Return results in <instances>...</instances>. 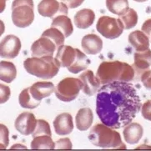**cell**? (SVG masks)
Returning <instances> with one entry per match:
<instances>
[{"instance_id":"6da1fadb","label":"cell","mask_w":151,"mask_h":151,"mask_svg":"<svg viewBox=\"0 0 151 151\" xmlns=\"http://www.w3.org/2000/svg\"><path fill=\"white\" fill-rule=\"evenodd\" d=\"M141 101L133 84L114 81L98 91L96 113L100 121L114 129L130 124L141 110Z\"/></svg>"},{"instance_id":"7a4b0ae2","label":"cell","mask_w":151,"mask_h":151,"mask_svg":"<svg viewBox=\"0 0 151 151\" xmlns=\"http://www.w3.org/2000/svg\"><path fill=\"white\" fill-rule=\"evenodd\" d=\"M101 84L114 81L131 82L135 78V70L129 63L120 61H104L99 64L96 73Z\"/></svg>"},{"instance_id":"3957f363","label":"cell","mask_w":151,"mask_h":151,"mask_svg":"<svg viewBox=\"0 0 151 151\" xmlns=\"http://www.w3.org/2000/svg\"><path fill=\"white\" fill-rule=\"evenodd\" d=\"M88 138L93 145L102 149H126V146L122 142L119 133L103 123L97 124L93 127L88 134Z\"/></svg>"},{"instance_id":"277c9868","label":"cell","mask_w":151,"mask_h":151,"mask_svg":"<svg viewBox=\"0 0 151 151\" xmlns=\"http://www.w3.org/2000/svg\"><path fill=\"white\" fill-rule=\"evenodd\" d=\"M24 67L26 72L44 79L54 78L60 68L53 56L28 58L24 62Z\"/></svg>"},{"instance_id":"5b68a950","label":"cell","mask_w":151,"mask_h":151,"mask_svg":"<svg viewBox=\"0 0 151 151\" xmlns=\"http://www.w3.org/2000/svg\"><path fill=\"white\" fill-rule=\"evenodd\" d=\"M34 19L33 0H14L12 4V21L16 27L27 28L31 25Z\"/></svg>"},{"instance_id":"8992f818","label":"cell","mask_w":151,"mask_h":151,"mask_svg":"<svg viewBox=\"0 0 151 151\" xmlns=\"http://www.w3.org/2000/svg\"><path fill=\"white\" fill-rule=\"evenodd\" d=\"M83 88V82L77 78H65L55 88V95L63 102H71L78 97Z\"/></svg>"},{"instance_id":"52a82bcc","label":"cell","mask_w":151,"mask_h":151,"mask_svg":"<svg viewBox=\"0 0 151 151\" xmlns=\"http://www.w3.org/2000/svg\"><path fill=\"white\" fill-rule=\"evenodd\" d=\"M96 29L104 38L115 39L123 34L124 28L119 19L102 16L98 20Z\"/></svg>"},{"instance_id":"ba28073f","label":"cell","mask_w":151,"mask_h":151,"mask_svg":"<svg viewBox=\"0 0 151 151\" xmlns=\"http://www.w3.org/2000/svg\"><path fill=\"white\" fill-rule=\"evenodd\" d=\"M38 12L43 17L54 19L60 14H68V7L57 0H42L38 4Z\"/></svg>"},{"instance_id":"9c48e42d","label":"cell","mask_w":151,"mask_h":151,"mask_svg":"<svg viewBox=\"0 0 151 151\" xmlns=\"http://www.w3.org/2000/svg\"><path fill=\"white\" fill-rule=\"evenodd\" d=\"M21 41L20 39L13 34H9L4 37L1 41L0 45V55L4 59H14L20 52Z\"/></svg>"},{"instance_id":"30bf717a","label":"cell","mask_w":151,"mask_h":151,"mask_svg":"<svg viewBox=\"0 0 151 151\" xmlns=\"http://www.w3.org/2000/svg\"><path fill=\"white\" fill-rule=\"evenodd\" d=\"M58 49L56 44L48 37L41 36L31 46V54L33 57L53 56L54 52Z\"/></svg>"},{"instance_id":"8fae6325","label":"cell","mask_w":151,"mask_h":151,"mask_svg":"<svg viewBox=\"0 0 151 151\" xmlns=\"http://www.w3.org/2000/svg\"><path fill=\"white\" fill-rule=\"evenodd\" d=\"M37 121L38 120L33 113H22L15 120V129L23 135H29L34 133L37 125Z\"/></svg>"},{"instance_id":"7c38bea8","label":"cell","mask_w":151,"mask_h":151,"mask_svg":"<svg viewBox=\"0 0 151 151\" xmlns=\"http://www.w3.org/2000/svg\"><path fill=\"white\" fill-rule=\"evenodd\" d=\"M134 63L133 67L135 70V78L140 79L141 75L151 66V50L148 49L145 51H137L134 54Z\"/></svg>"},{"instance_id":"4fadbf2b","label":"cell","mask_w":151,"mask_h":151,"mask_svg":"<svg viewBox=\"0 0 151 151\" xmlns=\"http://www.w3.org/2000/svg\"><path fill=\"white\" fill-rule=\"evenodd\" d=\"M77 56V49L68 45H62L57 49L55 60L60 67L68 68L71 66Z\"/></svg>"},{"instance_id":"5bb4252c","label":"cell","mask_w":151,"mask_h":151,"mask_svg":"<svg viewBox=\"0 0 151 151\" xmlns=\"http://www.w3.org/2000/svg\"><path fill=\"white\" fill-rule=\"evenodd\" d=\"M54 128L55 133L58 135L69 134L73 129V118L68 113H63L55 118L54 121Z\"/></svg>"},{"instance_id":"9a60e30c","label":"cell","mask_w":151,"mask_h":151,"mask_svg":"<svg viewBox=\"0 0 151 151\" xmlns=\"http://www.w3.org/2000/svg\"><path fill=\"white\" fill-rule=\"evenodd\" d=\"M79 79L83 82V92L88 96H93L101 84L99 79L95 76L92 70H86L82 74H80Z\"/></svg>"},{"instance_id":"2e32d148","label":"cell","mask_w":151,"mask_h":151,"mask_svg":"<svg viewBox=\"0 0 151 151\" xmlns=\"http://www.w3.org/2000/svg\"><path fill=\"white\" fill-rule=\"evenodd\" d=\"M29 88L31 95L38 102H41L43 99L49 97L55 91L54 83L47 81L37 82Z\"/></svg>"},{"instance_id":"e0dca14e","label":"cell","mask_w":151,"mask_h":151,"mask_svg":"<svg viewBox=\"0 0 151 151\" xmlns=\"http://www.w3.org/2000/svg\"><path fill=\"white\" fill-rule=\"evenodd\" d=\"M81 46L87 54L95 55L101 52L103 49V41L96 34H89L85 35L82 39Z\"/></svg>"},{"instance_id":"ac0fdd59","label":"cell","mask_w":151,"mask_h":151,"mask_svg":"<svg viewBox=\"0 0 151 151\" xmlns=\"http://www.w3.org/2000/svg\"><path fill=\"white\" fill-rule=\"evenodd\" d=\"M144 134L143 127L138 123H130L124 127L123 131L124 138L126 143L129 145L138 144L142 139Z\"/></svg>"},{"instance_id":"d6986e66","label":"cell","mask_w":151,"mask_h":151,"mask_svg":"<svg viewBox=\"0 0 151 151\" xmlns=\"http://www.w3.org/2000/svg\"><path fill=\"white\" fill-rule=\"evenodd\" d=\"M95 19V14L92 9H83L78 11L74 15L73 22L74 25L81 29H85L89 28L93 24Z\"/></svg>"},{"instance_id":"ffe728a7","label":"cell","mask_w":151,"mask_h":151,"mask_svg":"<svg viewBox=\"0 0 151 151\" xmlns=\"http://www.w3.org/2000/svg\"><path fill=\"white\" fill-rule=\"evenodd\" d=\"M129 42L136 51H145L150 47V39L143 31L135 30L129 35Z\"/></svg>"},{"instance_id":"44dd1931","label":"cell","mask_w":151,"mask_h":151,"mask_svg":"<svg viewBox=\"0 0 151 151\" xmlns=\"http://www.w3.org/2000/svg\"><path fill=\"white\" fill-rule=\"evenodd\" d=\"M93 121V115L92 110L89 108L80 109L75 117L76 127L80 131H85L92 125Z\"/></svg>"},{"instance_id":"7402d4cb","label":"cell","mask_w":151,"mask_h":151,"mask_svg":"<svg viewBox=\"0 0 151 151\" xmlns=\"http://www.w3.org/2000/svg\"><path fill=\"white\" fill-rule=\"evenodd\" d=\"M51 27L60 30L66 38L69 37L73 32V27L71 19L66 14H60L54 18Z\"/></svg>"},{"instance_id":"603a6c76","label":"cell","mask_w":151,"mask_h":151,"mask_svg":"<svg viewBox=\"0 0 151 151\" xmlns=\"http://www.w3.org/2000/svg\"><path fill=\"white\" fill-rule=\"evenodd\" d=\"M0 64V79L8 83H12L17 76L15 65L9 61H1Z\"/></svg>"},{"instance_id":"cb8c5ba5","label":"cell","mask_w":151,"mask_h":151,"mask_svg":"<svg viewBox=\"0 0 151 151\" xmlns=\"http://www.w3.org/2000/svg\"><path fill=\"white\" fill-rule=\"evenodd\" d=\"M91 61L89 60L88 57L81 52L79 49H77V56L74 62L71 66L68 68V70L72 73H78L79 72H82L88 68V66L90 64Z\"/></svg>"},{"instance_id":"d4e9b609","label":"cell","mask_w":151,"mask_h":151,"mask_svg":"<svg viewBox=\"0 0 151 151\" xmlns=\"http://www.w3.org/2000/svg\"><path fill=\"white\" fill-rule=\"evenodd\" d=\"M32 150H54L55 149V143L53 141L51 136L44 134L33 138L31 142Z\"/></svg>"},{"instance_id":"484cf974","label":"cell","mask_w":151,"mask_h":151,"mask_svg":"<svg viewBox=\"0 0 151 151\" xmlns=\"http://www.w3.org/2000/svg\"><path fill=\"white\" fill-rule=\"evenodd\" d=\"M107 9L114 14L121 16L125 14L129 8L128 0H106Z\"/></svg>"},{"instance_id":"4316f807","label":"cell","mask_w":151,"mask_h":151,"mask_svg":"<svg viewBox=\"0 0 151 151\" xmlns=\"http://www.w3.org/2000/svg\"><path fill=\"white\" fill-rule=\"evenodd\" d=\"M19 102L21 107L24 109H36L40 104V102L36 101L31 95L29 88H24L20 93L19 96Z\"/></svg>"},{"instance_id":"83f0119b","label":"cell","mask_w":151,"mask_h":151,"mask_svg":"<svg viewBox=\"0 0 151 151\" xmlns=\"http://www.w3.org/2000/svg\"><path fill=\"white\" fill-rule=\"evenodd\" d=\"M124 25V29H130L136 26L138 23V14L136 11L133 9H129L125 14L119 17Z\"/></svg>"},{"instance_id":"f1b7e54d","label":"cell","mask_w":151,"mask_h":151,"mask_svg":"<svg viewBox=\"0 0 151 151\" xmlns=\"http://www.w3.org/2000/svg\"><path fill=\"white\" fill-rule=\"evenodd\" d=\"M42 36H44V37H48L49 39H51L54 43L56 44L58 49H59L60 46H62L64 44V39H65V36L64 34L59 30L56 28H50V29H48L44 31V33L42 34Z\"/></svg>"},{"instance_id":"f546056e","label":"cell","mask_w":151,"mask_h":151,"mask_svg":"<svg viewBox=\"0 0 151 151\" xmlns=\"http://www.w3.org/2000/svg\"><path fill=\"white\" fill-rule=\"evenodd\" d=\"M44 134L52 136V133H51L49 124L47 121L44 120V119H38L37 125H36V128L34 129V133L32 134V136H33V138H34V137L44 135Z\"/></svg>"},{"instance_id":"4dcf8cb0","label":"cell","mask_w":151,"mask_h":151,"mask_svg":"<svg viewBox=\"0 0 151 151\" xmlns=\"http://www.w3.org/2000/svg\"><path fill=\"white\" fill-rule=\"evenodd\" d=\"M0 149H6L9 145V129L4 124H1V142H0Z\"/></svg>"},{"instance_id":"1f68e13d","label":"cell","mask_w":151,"mask_h":151,"mask_svg":"<svg viewBox=\"0 0 151 151\" xmlns=\"http://www.w3.org/2000/svg\"><path fill=\"white\" fill-rule=\"evenodd\" d=\"M141 114L145 119L151 121V99L146 101L142 105Z\"/></svg>"},{"instance_id":"d6a6232c","label":"cell","mask_w":151,"mask_h":151,"mask_svg":"<svg viewBox=\"0 0 151 151\" xmlns=\"http://www.w3.org/2000/svg\"><path fill=\"white\" fill-rule=\"evenodd\" d=\"M140 80L147 89L151 90V69L150 70L148 69L142 74Z\"/></svg>"},{"instance_id":"836d02e7","label":"cell","mask_w":151,"mask_h":151,"mask_svg":"<svg viewBox=\"0 0 151 151\" xmlns=\"http://www.w3.org/2000/svg\"><path fill=\"white\" fill-rule=\"evenodd\" d=\"M55 149H66V150H71L72 149V144L68 138L61 139L55 143Z\"/></svg>"},{"instance_id":"e575fe53","label":"cell","mask_w":151,"mask_h":151,"mask_svg":"<svg viewBox=\"0 0 151 151\" xmlns=\"http://www.w3.org/2000/svg\"><path fill=\"white\" fill-rule=\"evenodd\" d=\"M0 88H1V104H4L9 100L10 97V88L4 85V84H0Z\"/></svg>"},{"instance_id":"d590c367","label":"cell","mask_w":151,"mask_h":151,"mask_svg":"<svg viewBox=\"0 0 151 151\" xmlns=\"http://www.w3.org/2000/svg\"><path fill=\"white\" fill-rule=\"evenodd\" d=\"M68 9H76L83 4L84 0H61Z\"/></svg>"},{"instance_id":"8d00e7d4","label":"cell","mask_w":151,"mask_h":151,"mask_svg":"<svg viewBox=\"0 0 151 151\" xmlns=\"http://www.w3.org/2000/svg\"><path fill=\"white\" fill-rule=\"evenodd\" d=\"M142 31L151 39V19L146 20L142 25Z\"/></svg>"},{"instance_id":"74e56055","label":"cell","mask_w":151,"mask_h":151,"mask_svg":"<svg viewBox=\"0 0 151 151\" xmlns=\"http://www.w3.org/2000/svg\"><path fill=\"white\" fill-rule=\"evenodd\" d=\"M135 2H138V3H144V2H146L148 0H134Z\"/></svg>"}]
</instances>
